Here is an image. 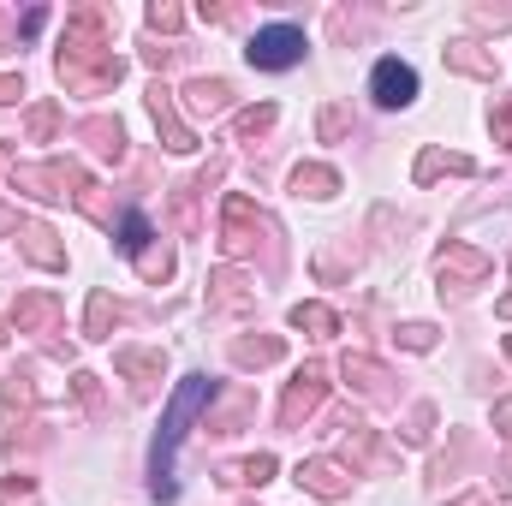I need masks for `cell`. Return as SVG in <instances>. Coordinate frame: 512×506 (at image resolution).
<instances>
[{
    "mask_svg": "<svg viewBox=\"0 0 512 506\" xmlns=\"http://www.w3.org/2000/svg\"><path fill=\"white\" fill-rule=\"evenodd\" d=\"M0 167H6V143H0Z\"/></svg>",
    "mask_w": 512,
    "mask_h": 506,
    "instance_id": "bcb514c9",
    "label": "cell"
},
{
    "mask_svg": "<svg viewBox=\"0 0 512 506\" xmlns=\"http://www.w3.org/2000/svg\"><path fill=\"white\" fill-rule=\"evenodd\" d=\"M167 60H173V48H161V42H143V66H155V72H161Z\"/></svg>",
    "mask_w": 512,
    "mask_h": 506,
    "instance_id": "f35d334b",
    "label": "cell"
},
{
    "mask_svg": "<svg viewBox=\"0 0 512 506\" xmlns=\"http://www.w3.org/2000/svg\"><path fill=\"white\" fill-rule=\"evenodd\" d=\"M286 322H292V328H304V334H316V340L340 334V316H334L328 304H316V298H298V304L286 310Z\"/></svg>",
    "mask_w": 512,
    "mask_h": 506,
    "instance_id": "603a6c76",
    "label": "cell"
},
{
    "mask_svg": "<svg viewBox=\"0 0 512 506\" xmlns=\"http://www.w3.org/2000/svg\"><path fill=\"white\" fill-rule=\"evenodd\" d=\"M340 376H346V387H358L364 399H387V393H393V387H387L393 376H387L376 358H364V352H352V358L340 364Z\"/></svg>",
    "mask_w": 512,
    "mask_h": 506,
    "instance_id": "2e32d148",
    "label": "cell"
},
{
    "mask_svg": "<svg viewBox=\"0 0 512 506\" xmlns=\"http://www.w3.org/2000/svg\"><path fill=\"white\" fill-rule=\"evenodd\" d=\"M24 96V78L18 72H0V102H18Z\"/></svg>",
    "mask_w": 512,
    "mask_h": 506,
    "instance_id": "ab89813d",
    "label": "cell"
},
{
    "mask_svg": "<svg viewBox=\"0 0 512 506\" xmlns=\"http://www.w3.org/2000/svg\"><path fill=\"white\" fill-rule=\"evenodd\" d=\"M24 126H30V137H36V143H48V137H54V126H60V108H54V102H36Z\"/></svg>",
    "mask_w": 512,
    "mask_h": 506,
    "instance_id": "4dcf8cb0",
    "label": "cell"
},
{
    "mask_svg": "<svg viewBox=\"0 0 512 506\" xmlns=\"http://www.w3.org/2000/svg\"><path fill=\"white\" fill-rule=\"evenodd\" d=\"M245 417H251V393H233V399H227V411H215V405H209V435H233Z\"/></svg>",
    "mask_w": 512,
    "mask_h": 506,
    "instance_id": "83f0119b",
    "label": "cell"
},
{
    "mask_svg": "<svg viewBox=\"0 0 512 506\" xmlns=\"http://www.w3.org/2000/svg\"><path fill=\"white\" fill-rule=\"evenodd\" d=\"M370 96H376L382 108H411V102H417V72H411L405 60H376Z\"/></svg>",
    "mask_w": 512,
    "mask_h": 506,
    "instance_id": "30bf717a",
    "label": "cell"
},
{
    "mask_svg": "<svg viewBox=\"0 0 512 506\" xmlns=\"http://www.w3.org/2000/svg\"><path fill=\"white\" fill-rule=\"evenodd\" d=\"M429 429H435V405H411V417H405V441H411V447H423V441H429Z\"/></svg>",
    "mask_w": 512,
    "mask_h": 506,
    "instance_id": "1f68e13d",
    "label": "cell"
},
{
    "mask_svg": "<svg viewBox=\"0 0 512 506\" xmlns=\"http://www.w3.org/2000/svg\"><path fill=\"white\" fill-rule=\"evenodd\" d=\"M137 274H143L149 286L173 280V251H167V245H149V251H137Z\"/></svg>",
    "mask_w": 512,
    "mask_h": 506,
    "instance_id": "f1b7e54d",
    "label": "cell"
},
{
    "mask_svg": "<svg viewBox=\"0 0 512 506\" xmlns=\"http://www.w3.org/2000/svg\"><path fill=\"white\" fill-rule=\"evenodd\" d=\"M495 316H501V322H512V292L501 298V304H495Z\"/></svg>",
    "mask_w": 512,
    "mask_h": 506,
    "instance_id": "7bdbcfd3",
    "label": "cell"
},
{
    "mask_svg": "<svg viewBox=\"0 0 512 506\" xmlns=\"http://www.w3.org/2000/svg\"><path fill=\"white\" fill-rule=\"evenodd\" d=\"M340 441H346V459H352L358 471H370V465H382V447H376V429H370L364 417H346V423H340Z\"/></svg>",
    "mask_w": 512,
    "mask_h": 506,
    "instance_id": "d6986e66",
    "label": "cell"
},
{
    "mask_svg": "<svg viewBox=\"0 0 512 506\" xmlns=\"http://www.w3.org/2000/svg\"><path fill=\"white\" fill-rule=\"evenodd\" d=\"M399 346H405V352H429V346H435V328H429V322H405V328H399Z\"/></svg>",
    "mask_w": 512,
    "mask_h": 506,
    "instance_id": "d590c367",
    "label": "cell"
},
{
    "mask_svg": "<svg viewBox=\"0 0 512 506\" xmlns=\"http://www.w3.org/2000/svg\"><path fill=\"white\" fill-rule=\"evenodd\" d=\"M262 233H268V221H262V209H256L251 197H227L221 203V251H227V262H239V256H251L256 245H262Z\"/></svg>",
    "mask_w": 512,
    "mask_h": 506,
    "instance_id": "277c9868",
    "label": "cell"
},
{
    "mask_svg": "<svg viewBox=\"0 0 512 506\" xmlns=\"http://www.w3.org/2000/svg\"><path fill=\"white\" fill-rule=\"evenodd\" d=\"M280 358H286V340H280V334L233 340V364H239V370H262V364H280Z\"/></svg>",
    "mask_w": 512,
    "mask_h": 506,
    "instance_id": "44dd1931",
    "label": "cell"
},
{
    "mask_svg": "<svg viewBox=\"0 0 512 506\" xmlns=\"http://www.w3.org/2000/svg\"><path fill=\"white\" fill-rule=\"evenodd\" d=\"M120 298L108 292V286H96L90 292V316H84V340H114V328H120Z\"/></svg>",
    "mask_w": 512,
    "mask_h": 506,
    "instance_id": "ac0fdd59",
    "label": "cell"
},
{
    "mask_svg": "<svg viewBox=\"0 0 512 506\" xmlns=\"http://www.w3.org/2000/svg\"><path fill=\"white\" fill-rule=\"evenodd\" d=\"M0 506H36V483L30 477H6L0 483Z\"/></svg>",
    "mask_w": 512,
    "mask_h": 506,
    "instance_id": "d6a6232c",
    "label": "cell"
},
{
    "mask_svg": "<svg viewBox=\"0 0 512 506\" xmlns=\"http://www.w3.org/2000/svg\"><path fill=\"white\" fill-rule=\"evenodd\" d=\"M256 310V280L245 268H215L209 274V316H251Z\"/></svg>",
    "mask_w": 512,
    "mask_h": 506,
    "instance_id": "52a82bcc",
    "label": "cell"
},
{
    "mask_svg": "<svg viewBox=\"0 0 512 506\" xmlns=\"http://www.w3.org/2000/svg\"><path fill=\"white\" fill-rule=\"evenodd\" d=\"M114 370L149 399V393L161 387V376H167V358H161V352H143V346H120V352H114Z\"/></svg>",
    "mask_w": 512,
    "mask_h": 506,
    "instance_id": "7c38bea8",
    "label": "cell"
},
{
    "mask_svg": "<svg viewBox=\"0 0 512 506\" xmlns=\"http://www.w3.org/2000/svg\"><path fill=\"white\" fill-rule=\"evenodd\" d=\"M185 108H191L197 120H203V114L215 120V114L233 108V84H227V78H191V84H185Z\"/></svg>",
    "mask_w": 512,
    "mask_h": 506,
    "instance_id": "5bb4252c",
    "label": "cell"
},
{
    "mask_svg": "<svg viewBox=\"0 0 512 506\" xmlns=\"http://www.w3.org/2000/svg\"><path fill=\"white\" fill-rule=\"evenodd\" d=\"M489 131H495V137H501V143L512 149V102H495V114H489Z\"/></svg>",
    "mask_w": 512,
    "mask_h": 506,
    "instance_id": "74e56055",
    "label": "cell"
},
{
    "mask_svg": "<svg viewBox=\"0 0 512 506\" xmlns=\"http://www.w3.org/2000/svg\"><path fill=\"white\" fill-rule=\"evenodd\" d=\"M173 221H179V233H197V185L173 191Z\"/></svg>",
    "mask_w": 512,
    "mask_h": 506,
    "instance_id": "f546056e",
    "label": "cell"
},
{
    "mask_svg": "<svg viewBox=\"0 0 512 506\" xmlns=\"http://www.w3.org/2000/svg\"><path fill=\"white\" fill-rule=\"evenodd\" d=\"M209 405H215V381L209 376H185L173 387V399H167V411H161V429H155V447H149V495L173 501V453H179L185 429H191Z\"/></svg>",
    "mask_w": 512,
    "mask_h": 506,
    "instance_id": "6da1fadb",
    "label": "cell"
},
{
    "mask_svg": "<svg viewBox=\"0 0 512 506\" xmlns=\"http://www.w3.org/2000/svg\"><path fill=\"white\" fill-rule=\"evenodd\" d=\"M18 251L30 256L36 268H48V274H54V268H66V245H60L42 221H18Z\"/></svg>",
    "mask_w": 512,
    "mask_h": 506,
    "instance_id": "4fadbf2b",
    "label": "cell"
},
{
    "mask_svg": "<svg viewBox=\"0 0 512 506\" xmlns=\"http://www.w3.org/2000/svg\"><path fill=\"white\" fill-rule=\"evenodd\" d=\"M274 120H280V108H274V102H256V108H245V114L233 120V137H239V143H251V137H262Z\"/></svg>",
    "mask_w": 512,
    "mask_h": 506,
    "instance_id": "4316f807",
    "label": "cell"
},
{
    "mask_svg": "<svg viewBox=\"0 0 512 506\" xmlns=\"http://www.w3.org/2000/svg\"><path fill=\"white\" fill-rule=\"evenodd\" d=\"M143 102H149V120H155V131H161V143H167L173 155H185V149H197V137H191V126L179 120V108H173V90H167L161 78L149 84V96H143Z\"/></svg>",
    "mask_w": 512,
    "mask_h": 506,
    "instance_id": "9c48e42d",
    "label": "cell"
},
{
    "mask_svg": "<svg viewBox=\"0 0 512 506\" xmlns=\"http://www.w3.org/2000/svg\"><path fill=\"white\" fill-rule=\"evenodd\" d=\"M12 185L30 191V197H42V203H66V197H84V191H90V173H84L78 155H54V161H24V167H12Z\"/></svg>",
    "mask_w": 512,
    "mask_h": 506,
    "instance_id": "7a4b0ae2",
    "label": "cell"
},
{
    "mask_svg": "<svg viewBox=\"0 0 512 506\" xmlns=\"http://www.w3.org/2000/svg\"><path fill=\"white\" fill-rule=\"evenodd\" d=\"M274 471H280V459H274V453H251V459H239V465H227L221 477H227V483H251V489H262V483H268Z\"/></svg>",
    "mask_w": 512,
    "mask_h": 506,
    "instance_id": "cb8c5ba5",
    "label": "cell"
},
{
    "mask_svg": "<svg viewBox=\"0 0 512 506\" xmlns=\"http://www.w3.org/2000/svg\"><path fill=\"white\" fill-rule=\"evenodd\" d=\"M346 126H352V120H346V108H340V102H328V108H322V137L334 143V137H346Z\"/></svg>",
    "mask_w": 512,
    "mask_h": 506,
    "instance_id": "8d00e7d4",
    "label": "cell"
},
{
    "mask_svg": "<svg viewBox=\"0 0 512 506\" xmlns=\"http://www.w3.org/2000/svg\"><path fill=\"white\" fill-rule=\"evenodd\" d=\"M60 316H66V304H60V292H18V304H12V328L18 334H54L60 328Z\"/></svg>",
    "mask_w": 512,
    "mask_h": 506,
    "instance_id": "ba28073f",
    "label": "cell"
},
{
    "mask_svg": "<svg viewBox=\"0 0 512 506\" xmlns=\"http://www.w3.org/2000/svg\"><path fill=\"white\" fill-rule=\"evenodd\" d=\"M322 393H328V364H304L298 376L286 381V399H280V429H304V423L316 417Z\"/></svg>",
    "mask_w": 512,
    "mask_h": 506,
    "instance_id": "8992f818",
    "label": "cell"
},
{
    "mask_svg": "<svg viewBox=\"0 0 512 506\" xmlns=\"http://www.w3.org/2000/svg\"><path fill=\"white\" fill-rule=\"evenodd\" d=\"M304 54H310V36L298 24H268V30H256L251 42H245V60H251L256 72H292Z\"/></svg>",
    "mask_w": 512,
    "mask_h": 506,
    "instance_id": "3957f363",
    "label": "cell"
},
{
    "mask_svg": "<svg viewBox=\"0 0 512 506\" xmlns=\"http://www.w3.org/2000/svg\"><path fill=\"white\" fill-rule=\"evenodd\" d=\"M114 239H120V251H126V256H137V251H149L155 227H149V215H143V209H126V215H120V233H114Z\"/></svg>",
    "mask_w": 512,
    "mask_h": 506,
    "instance_id": "d4e9b609",
    "label": "cell"
},
{
    "mask_svg": "<svg viewBox=\"0 0 512 506\" xmlns=\"http://www.w3.org/2000/svg\"><path fill=\"white\" fill-rule=\"evenodd\" d=\"M72 387H78V399H84V411H90V417H102V381L90 376V370H78V376H72Z\"/></svg>",
    "mask_w": 512,
    "mask_h": 506,
    "instance_id": "836d02e7",
    "label": "cell"
},
{
    "mask_svg": "<svg viewBox=\"0 0 512 506\" xmlns=\"http://www.w3.org/2000/svg\"><path fill=\"white\" fill-rule=\"evenodd\" d=\"M84 137H90L102 155L126 161V126H120V120H84Z\"/></svg>",
    "mask_w": 512,
    "mask_h": 506,
    "instance_id": "484cf974",
    "label": "cell"
},
{
    "mask_svg": "<svg viewBox=\"0 0 512 506\" xmlns=\"http://www.w3.org/2000/svg\"><path fill=\"white\" fill-rule=\"evenodd\" d=\"M495 429L512 441V393H507V399H495Z\"/></svg>",
    "mask_w": 512,
    "mask_h": 506,
    "instance_id": "60d3db41",
    "label": "cell"
},
{
    "mask_svg": "<svg viewBox=\"0 0 512 506\" xmlns=\"http://www.w3.org/2000/svg\"><path fill=\"white\" fill-rule=\"evenodd\" d=\"M489 256L477 251V245H447V251L435 256V280H441V298H465L471 286H483L489 280Z\"/></svg>",
    "mask_w": 512,
    "mask_h": 506,
    "instance_id": "5b68a950",
    "label": "cell"
},
{
    "mask_svg": "<svg viewBox=\"0 0 512 506\" xmlns=\"http://www.w3.org/2000/svg\"><path fill=\"white\" fill-rule=\"evenodd\" d=\"M441 60H447V72H465V78L495 84V54H483L477 42H447V48H441Z\"/></svg>",
    "mask_w": 512,
    "mask_h": 506,
    "instance_id": "e0dca14e",
    "label": "cell"
},
{
    "mask_svg": "<svg viewBox=\"0 0 512 506\" xmlns=\"http://www.w3.org/2000/svg\"><path fill=\"white\" fill-rule=\"evenodd\" d=\"M30 405H36V381H30V370H12L0 381V423H18Z\"/></svg>",
    "mask_w": 512,
    "mask_h": 506,
    "instance_id": "ffe728a7",
    "label": "cell"
},
{
    "mask_svg": "<svg viewBox=\"0 0 512 506\" xmlns=\"http://www.w3.org/2000/svg\"><path fill=\"white\" fill-rule=\"evenodd\" d=\"M453 506H495V501H489V495H459Z\"/></svg>",
    "mask_w": 512,
    "mask_h": 506,
    "instance_id": "b9f144b4",
    "label": "cell"
},
{
    "mask_svg": "<svg viewBox=\"0 0 512 506\" xmlns=\"http://www.w3.org/2000/svg\"><path fill=\"white\" fill-rule=\"evenodd\" d=\"M298 489H310L316 501H346L352 495V471L340 459H304L298 465Z\"/></svg>",
    "mask_w": 512,
    "mask_h": 506,
    "instance_id": "8fae6325",
    "label": "cell"
},
{
    "mask_svg": "<svg viewBox=\"0 0 512 506\" xmlns=\"http://www.w3.org/2000/svg\"><path fill=\"white\" fill-rule=\"evenodd\" d=\"M292 191H298V197H334V191H340V173H334L328 161H298V167H292Z\"/></svg>",
    "mask_w": 512,
    "mask_h": 506,
    "instance_id": "7402d4cb",
    "label": "cell"
},
{
    "mask_svg": "<svg viewBox=\"0 0 512 506\" xmlns=\"http://www.w3.org/2000/svg\"><path fill=\"white\" fill-rule=\"evenodd\" d=\"M507 358H512V334H507Z\"/></svg>",
    "mask_w": 512,
    "mask_h": 506,
    "instance_id": "7dc6e473",
    "label": "cell"
},
{
    "mask_svg": "<svg viewBox=\"0 0 512 506\" xmlns=\"http://www.w3.org/2000/svg\"><path fill=\"white\" fill-rule=\"evenodd\" d=\"M501 495H512V465L501 471Z\"/></svg>",
    "mask_w": 512,
    "mask_h": 506,
    "instance_id": "ee69618b",
    "label": "cell"
},
{
    "mask_svg": "<svg viewBox=\"0 0 512 506\" xmlns=\"http://www.w3.org/2000/svg\"><path fill=\"white\" fill-rule=\"evenodd\" d=\"M179 24H185V12H179L173 0H155V6H149V30H167V36H173Z\"/></svg>",
    "mask_w": 512,
    "mask_h": 506,
    "instance_id": "e575fe53",
    "label": "cell"
},
{
    "mask_svg": "<svg viewBox=\"0 0 512 506\" xmlns=\"http://www.w3.org/2000/svg\"><path fill=\"white\" fill-rule=\"evenodd\" d=\"M441 173H459V179H465V173H477V161H471V155H459V149H435V143H429V149L417 155L411 179H417V185H435Z\"/></svg>",
    "mask_w": 512,
    "mask_h": 506,
    "instance_id": "9a60e30c",
    "label": "cell"
},
{
    "mask_svg": "<svg viewBox=\"0 0 512 506\" xmlns=\"http://www.w3.org/2000/svg\"><path fill=\"white\" fill-rule=\"evenodd\" d=\"M6 328H12V322H6V316H0V346H6Z\"/></svg>",
    "mask_w": 512,
    "mask_h": 506,
    "instance_id": "f6af8a7d",
    "label": "cell"
}]
</instances>
